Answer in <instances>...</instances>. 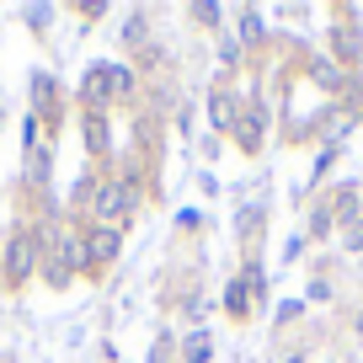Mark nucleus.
<instances>
[{
	"label": "nucleus",
	"instance_id": "obj_1",
	"mask_svg": "<svg viewBox=\"0 0 363 363\" xmlns=\"http://www.w3.org/2000/svg\"><path fill=\"white\" fill-rule=\"evenodd\" d=\"M145 177H139L134 166H118L107 171L96 187L86 193V225H107V230H128L139 219V208H145Z\"/></svg>",
	"mask_w": 363,
	"mask_h": 363
},
{
	"label": "nucleus",
	"instance_id": "obj_2",
	"mask_svg": "<svg viewBox=\"0 0 363 363\" xmlns=\"http://www.w3.org/2000/svg\"><path fill=\"white\" fill-rule=\"evenodd\" d=\"M38 262H43V219L16 214L11 230L0 235V289H6V294H22L38 278Z\"/></svg>",
	"mask_w": 363,
	"mask_h": 363
},
{
	"label": "nucleus",
	"instance_id": "obj_3",
	"mask_svg": "<svg viewBox=\"0 0 363 363\" xmlns=\"http://www.w3.org/2000/svg\"><path fill=\"white\" fill-rule=\"evenodd\" d=\"M80 262H86L80 225H69V219H43V262H38V278H43L48 289H69L80 278Z\"/></svg>",
	"mask_w": 363,
	"mask_h": 363
},
{
	"label": "nucleus",
	"instance_id": "obj_4",
	"mask_svg": "<svg viewBox=\"0 0 363 363\" xmlns=\"http://www.w3.org/2000/svg\"><path fill=\"white\" fill-rule=\"evenodd\" d=\"M134 96H139V69L123 59H91L86 75H80V107L107 113V107L134 102Z\"/></svg>",
	"mask_w": 363,
	"mask_h": 363
},
{
	"label": "nucleus",
	"instance_id": "obj_5",
	"mask_svg": "<svg viewBox=\"0 0 363 363\" xmlns=\"http://www.w3.org/2000/svg\"><path fill=\"white\" fill-rule=\"evenodd\" d=\"M27 96H33L27 113L38 118V128H43L48 145H54L59 128H65V86H59V75L54 69H33V75H27Z\"/></svg>",
	"mask_w": 363,
	"mask_h": 363
},
{
	"label": "nucleus",
	"instance_id": "obj_6",
	"mask_svg": "<svg viewBox=\"0 0 363 363\" xmlns=\"http://www.w3.org/2000/svg\"><path fill=\"white\" fill-rule=\"evenodd\" d=\"M331 59L347 75L363 69V11L358 6H331Z\"/></svg>",
	"mask_w": 363,
	"mask_h": 363
},
{
	"label": "nucleus",
	"instance_id": "obj_7",
	"mask_svg": "<svg viewBox=\"0 0 363 363\" xmlns=\"http://www.w3.org/2000/svg\"><path fill=\"white\" fill-rule=\"evenodd\" d=\"M267 128H272L267 96H262V91H246V96H240V113H235V128H230V145H235L240 155H262Z\"/></svg>",
	"mask_w": 363,
	"mask_h": 363
},
{
	"label": "nucleus",
	"instance_id": "obj_8",
	"mask_svg": "<svg viewBox=\"0 0 363 363\" xmlns=\"http://www.w3.org/2000/svg\"><path fill=\"white\" fill-rule=\"evenodd\" d=\"M80 246H86V262H80V278H107L118 257H123V230L107 225H80Z\"/></svg>",
	"mask_w": 363,
	"mask_h": 363
},
{
	"label": "nucleus",
	"instance_id": "obj_9",
	"mask_svg": "<svg viewBox=\"0 0 363 363\" xmlns=\"http://www.w3.org/2000/svg\"><path fill=\"white\" fill-rule=\"evenodd\" d=\"M331 203V214H337V235L352 225V219H363V182L358 177H347V182H337L331 193H320Z\"/></svg>",
	"mask_w": 363,
	"mask_h": 363
},
{
	"label": "nucleus",
	"instance_id": "obj_10",
	"mask_svg": "<svg viewBox=\"0 0 363 363\" xmlns=\"http://www.w3.org/2000/svg\"><path fill=\"white\" fill-rule=\"evenodd\" d=\"M235 113H240V91L230 86V80H214V86H208V123H214L219 139L235 128Z\"/></svg>",
	"mask_w": 363,
	"mask_h": 363
},
{
	"label": "nucleus",
	"instance_id": "obj_11",
	"mask_svg": "<svg viewBox=\"0 0 363 363\" xmlns=\"http://www.w3.org/2000/svg\"><path fill=\"white\" fill-rule=\"evenodd\" d=\"M22 187L33 198H54V145H38L22 166Z\"/></svg>",
	"mask_w": 363,
	"mask_h": 363
},
{
	"label": "nucleus",
	"instance_id": "obj_12",
	"mask_svg": "<svg viewBox=\"0 0 363 363\" xmlns=\"http://www.w3.org/2000/svg\"><path fill=\"white\" fill-rule=\"evenodd\" d=\"M267 214H272V208H267V198H246V203L235 208L230 230H235V240H240L246 251H251V246L262 240V230H267Z\"/></svg>",
	"mask_w": 363,
	"mask_h": 363
},
{
	"label": "nucleus",
	"instance_id": "obj_13",
	"mask_svg": "<svg viewBox=\"0 0 363 363\" xmlns=\"http://www.w3.org/2000/svg\"><path fill=\"white\" fill-rule=\"evenodd\" d=\"M80 139H86V155H91V160H107V155H113L107 113H96V107H80Z\"/></svg>",
	"mask_w": 363,
	"mask_h": 363
},
{
	"label": "nucleus",
	"instance_id": "obj_14",
	"mask_svg": "<svg viewBox=\"0 0 363 363\" xmlns=\"http://www.w3.org/2000/svg\"><path fill=\"white\" fill-rule=\"evenodd\" d=\"M305 75L315 80L320 91H331V96L352 86V75H347V69H342V65H337V59H331V54H305Z\"/></svg>",
	"mask_w": 363,
	"mask_h": 363
},
{
	"label": "nucleus",
	"instance_id": "obj_15",
	"mask_svg": "<svg viewBox=\"0 0 363 363\" xmlns=\"http://www.w3.org/2000/svg\"><path fill=\"white\" fill-rule=\"evenodd\" d=\"M219 310H225L235 326H246L251 315H257V299H251V289H246V278H225V294H219Z\"/></svg>",
	"mask_w": 363,
	"mask_h": 363
},
{
	"label": "nucleus",
	"instance_id": "obj_16",
	"mask_svg": "<svg viewBox=\"0 0 363 363\" xmlns=\"http://www.w3.org/2000/svg\"><path fill=\"white\" fill-rule=\"evenodd\" d=\"M299 235H305L310 246H326V240L337 235V214H331L326 198H310V208H305V230H299Z\"/></svg>",
	"mask_w": 363,
	"mask_h": 363
},
{
	"label": "nucleus",
	"instance_id": "obj_17",
	"mask_svg": "<svg viewBox=\"0 0 363 363\" xmlns=\"http://www.w3.org/2000/svg\"><path fill=\"white\" fill-rule=\"evenodd\" d=\"M177 363H214V331L193 326L177 337Z\"/></svg>",
	"mask_w": 363,
	"mask_h": 363
},
{
	"label": "nucleus",
	"instance_id": "obj_18",
	"mask_svg": "<svg viewBox=\"0 0 363 363\" xmlns=\"http://www.w3.org/2000/svg\"><path fill=\"white\" fill-rule=\"evenodd\" d=\"M235 38H240V48L251 54V48H262L272 38V27H267V16H262L257 6H240V11H235Z\"/></svg>",
	"mask_w": 363,
	"mask_h": 363
},
{
	"label": "nucleus",
	"instance_id": "obj_19",
	"mask_svg": "<svg viewBox=\"0 0 363 363\" xmlns=\"http://www.w3.org/2000/svg\"><path fill=\"white\" fill-rule=\"evenodd\" d=\"M240 278H246V289H251V299H257V310H267L272 284H267V262H262L257 251H246V262H240Z\"/></svg>",
	"mask_w": 363,
	"mask_h": 363
},
{
	"label": "nucleus",
	"instance_id": "obj_20",
	"mask_svg": "<svg viewBox=\"0 0 363 363\" xmlns=\"http://www.w3.org/2000/svg\"><path fill=\"white\" fill-rule=\"evenodd\" d=\"M337 160H342V145H337V139H326V145L315 150V166H310V177H305V193H320V182L337 171Z\"/></svg>",
	"mask_w": 363,
	"mask_h": 363
},
{
	"label": "nucleus",
	"instance_id": "obj_21",
	"mask_svg": "<svg viewBox=\"0 0 363 363\" xmlns=\"http://www.w3.org/2000/svg\"><path fill=\"white\" fill-rule=\"evenodd\" d=\"M150 43H155V27H150V11H128V22H123V48L145 54Z\"/></svg>",
	"mask_w": 363,
	"mask_h": 363
},
{
	"label": "nucleus",
	"instance_id": "obj_22",
	"mask_svg": "<svg viewBox=\"0 0 363 363\" xmlns=\"http://www.w3.org/2000/svg\"><path fill=\"white\" fill-rule=\"evenodd\" d=\"M214 43H219V65H225V75H235V69L246 65V48H240L235 27H219V33H214Z\"/></svg>",
	"mask_w": 363,
	"mask_h": 363
},
{
	"label": "nucleus",
	"instance_id": "obj_23",
	"mask_svg": "<svg viewBox=\"0 0 363 363\" xmlns=\"http://www.w3.org/2000/svg\"><path fill=\"white\" fill-rule=\"evenodd\" d=\"M187 22L219 33V27H225V6H214V0H193V6H187Z\"/></svg>",
	"mask_w": 363,
	"mask_h": 363
},
{
	"label": "nucleus",
	"instance_id": "obj_24",
	"mask_svg": "<svg viewBox=\"0 0 363 363\" xmlns=\"http://www.w3.org/2000/svg\"><path fill=\"white\" fill-rule=\"evenodd\" d=\"M305 299H278V310H272V331H289L294 320H305Z\"/></svg>",
	"mask_w": 363,
	"mask_h": 363
},
{
	"label": "nucleus",
	"instance_id": "obj_25",
	"mask_svg": "<svg viewBox=\"0 0 363 363\" xmlns=\"http://www.w3.org/2000/svg\"><path fill=\"white\" fill-rule=\"evenodd\" d=\"M150 363H177V331H160L150 342Z\"/></svg>",
	"mask_w": 363,
	"mask_h": 363
},
{
	"label": "nucleus",
	"instance_id": "obj_26",
	"mask_svg": "<svg viewBox=\"0 0 363 363\" xmlns=\"http://www.w3.org/2000/svg\"><path fill=\"white\" fill-rule=\"evenodd\" d=\"M54 6H38V0H33V6H22V22L27 27H33V33H48V22H54Z\"/></svg>",
	"mask_w": 363,
	"mask_h": 363
},
{
	"label": "nucleus",
	"instance_id": "obj_27",
	"mask_svg": "<svg viewBox=\"0 0 363 363\" xmlns=\"http://www.w3.org/2000/svg\"><path fill=\"white\" fill-rule=\"evenodd\" d=\"M326 299H337V284H331V278H310L305 305H326Z\"/></svg>",
	"mask_w": 363,
	"mask_h": 363
},
{
	"label": "nucleus",
	"instance_id": "obj_28",
	"mask_svg": "<svg viewBox=\"0 0 363 363\" xmlns=\"http://www.w3.org/2000/svg\"><path fill=\"white\" fill-rule=\"evenodd\" d=\"M337 246H342V251H352V257H358V251H363V219H352V225L342 230V240H337Z\"/></svg>",
	"mask_w": 363,
	"mask_h": 363
},
{
	"label": "nucleus",
	"instance_id": "obj_29",
	"mask_svg": "<svg viewBox=\"0 0 363 363\" xmlns=\"http://www.w3.org/2000/svg\"><path fill=\"white\" fill-rule=\"evenodd\" d=\"M177 230H187V235L203 230V214H198V208H177Z\"/></svg>",
	"mask_w": 363,
	"mask_h": 363
},
{
	"label": "nucleus",
	"instance_id": "obj_30",
	"mask_svg": "<svg viewBox=\"0 0 363 363\" xmlns=\"http://www.w3.org/2000/svg\"><path fill=\"white\" fill-rule=\"evenodd\" d=\"M305 246H310L305 235H289V246H284V262H299V257H305Z\"/></svg>",
	"mask_w": 363,
	"mask_h": 363
},
{
	"label": "nucleus",
	"instance_id": "obj_31",
	"mask_svg": "<svg viewBox=\"0 0 363 363\" xmlns=\"http://www.w3.org/2000/svg\"><path fill=\"white\" fill-rule=\"evenodd\" d=\"M352 337H358V342H363V305H358V310H352Z\"/></svg>",
	"mask_w": 363,
	"mask_h": 363
},
{
	"label": "nucleus",
	"instance_id": "obj_32",
	"mask_svg": "<svg viewBox=\"0 0 363 363\" xmlns=\"http://www.w3.org/2000/svg\"><path fill=\"white\" fill-rule=\"evenodd\" d=\"M6 363H11V358H6Z\"/></svg>",
	"mask_w": 363,
	"mask_h": 363
}]
</instances>
